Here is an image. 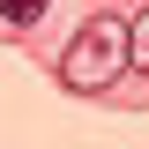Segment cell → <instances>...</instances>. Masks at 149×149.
Segmentation results:
<instances>
[{
  "instance_id": "cell-1",
  "label": "cell",
  "mask_w": 149,
  "mask_h": 149,
  "mask_svg": "<svg viewBox=\"0 0 149 149\" xmlns=\"http://www.w3.org/2000/svg\"><path fill=\"white\" fill-rule=\"evenodd\" d=\"M119 67H127V22H119V15H97V22H82V30H74V45L60 52V82H67L74 97L104 90Z\"/></svg>"
},
{
  "instance_id": "cell-2",
  "label": "cell",
  "mask_w": 149,
  "mask_h": 149,
  "mask_svg": "<svg viewBox=\"0 0 149 149\" xmlns=\"http://www.w3.org/2000/svg\"><path fill=\"white\" fill-rule=\"evenodd\" d=\"M127 67H142V74H149V8L127 22Z\"/></svg>"
},
{
  "instance_id": "cell-3",
  "label": "cell",
  "mask_w": 149,
  "mask_h": 149,
  "mask_svg": "<svg viewBox=\"0 0 149 149\" xmlns=\"http://www.w3.org/2000/svg\"><path fill=\"white\" fill-rule=\"evenodd\" d=\"M37 15H45V0H0V22H15V30L37 22Z\"/></svg>"
}]
</instances>
